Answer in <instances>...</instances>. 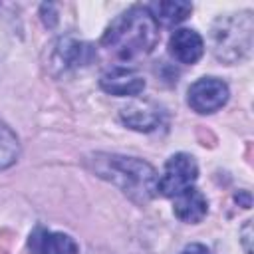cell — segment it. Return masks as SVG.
<instances>
[{
  "instance_id": "30bf717a",
  "label": "cell",
  "mask_w": 254,
  "mask_h": 254,
  "mask_svg": "<svg viewBox=\"0 0 254 254\" xmlns=\"http://www.w3.org/2000/svg\"><path fill=\"white\" fill-rule=\"evenodd\" d=\"M93 56H95V52H93V48L89 44L73 40V38L60 40L56 50H54V62L64 69L87 65L93 60Z\"/></svg>"
},
{
  "instance_id": "277c9868",
  "label": "cell",
  "mask_w": 254,
  "mask_h": 254,
  "mask_svg": "<svg viewBox=\"0 0 254 254\" xmlns=\"http://www.w3.org/2000/svg\"><path fill=\"white\" fill-rule=\"evenodd\" d=\"M198 177L196 161L187 153L173 155L163 169V175L159 177V192L163 196L175 198L183 190L190 189Z\"/></svg>"
},
{
  "instance_id": "6da1fadb",
  "label": "cell",
  "mask_w": 254,
  "mask_h": 254,
  "mask_svg": "<svg viewBox=\"0 0 254 254\" xmlns=\"http://www.w3.org/2000/svg\"><path fill=\"white\" fill-rule=\"evenodd\" d=\"M159 42V26L147 6H131L121 12L105 30L101 46L123 62L143 58Z\"/></svg>"
},
{
  "instance_id": "7c38bea8",
  "label": "cell",
  "mask_w": 254,
  "mask_h": 254,
  "mask_svg": "<svg viewBox=\"0 0 254 254\" xmlns=\"http://www.w3.org/2000/svg\"><path fill=\"white\" fill-rule=\"evenodd\" d=\"M149 14L153 16V20L157 22V26H175L181 24L183 20L189 18V14L192 12V6L189 2H155L147 6Z\"/></svg>"
},
{
  "instance_id": "8992f818",
  "label": "cell",
  "mask_w": 254,
  "mask_h": 254,
  "mask_svg": "<svg viewBox=\"0 0 254 254\" xmlns=\"http://www.w3.org/2000/svg\"><path fill=\"white\" fill-rule=\"evenodd\" d=\"M32 254H77V242L64 232H54L44 226L32 230L28 238Z\"/></svg>"
},
{
  "instance_id": "7a4b0ae2",
  "label": "cell",
  "mask_w": 254,
  "mask_h": 254,
  "mask_svg": "<svg viewBox=\"0 0 254 254\" xmlns=\"http://www.w3.org/2000/svg\"><path fill=\"white\" fill-rule=\"evenodd\" d=\"M89 165L97 177L109 181L139 204H145L159 194V175L143 159L97 153L89 159Z\"/></svg>"
},
{
  "instance_id": "52a82bcc",
  "label": "cell",
  "mask_w": 254,
  "mask_h": 254,
  "mask_svg": "<svg viewBox=\"0 0 254 254\" xmlns=\"http://www.w3.org/2000/svg\"><path fill=\"white\" fill-rule=\"evenodd\" d=\"M99 85L103 91L111 93V95H117V97H135L139 95L143 89H145V79L135 73L133 69H127V67H113V69H107L101 79H99Z\"/></svg>"
},
{
  "instance_id": "4fadbf2b",
  "label": "cell",
  "mask_w": 254,
  "mask_h": 254,
  "mask_svg": "<svg viewBox=\"0 0 254 254\" xmlns=\"http://www.w3.org/2000/svg\"><path fill=\"white\" fill-rule=\"evenodd\" d=\"M18 155H20V143L16 133L6 123L0 121V169L14 165Z\"/></svg>"
},
{
  "instance_id": "8fae6325",
  "label": "cell",
  "mask_w": 254,
  "mask_h": 254,
  "mask_svg": "<svg viewBox=\"0 0 254 254\" xmlns=\"http://www.w3.org/2000/svg\"><path fill=\"white\" fill-rule=\"evenodd\" d=\"M206 210H208V202H206L204 194L200 190H196L194 187H190L175 196L173 212L183 222L196 224L206 216Z\"/></svg>"
},
{
  "instance_id": "9a60e30c",
  "label": "cell",
  "mask_w": 254,
  "mask_h": 254,
  "mask_svg": "<svg viewBox=\"0 0 254 254\" xmlns=\"http://www.w3.org/2000/svg\"><path fill=\"white\" fill-rule=\"evenodd\" d=\"M179 254H210V250L204 246V244H189V246H185Z\"/></svg>"
},
{
  "instance_id": "3957f363",
  "label": "cell",
  "mask_w": 254,
  "mask_h": 254,
  "mask_svg": "<svg viewBox=\"0 0 254 254\" xmlns=\"http://www.w3.org/2000/svg\"><path fill=\"white\" fill-rule=\"evenodd\" d=\"M254 20L250 12L228 14L218 18L210 30L212 54L224 64H238L252 52Z\"/></svg>"
},
{
  "instance_id": "5b68a950",
  "label": "cell",
  "mask_w": 254,
  "mask_h": 254,
  "mask_svg": "<svg viewBox=\"0 0 254 254\" xmlns=\"http://www.w3.org/2000/svg\"><path fill=\"white\" fill-rule=\"evenodd\" d=\"M228 85L218 77H200L189 87V105L196 113H214L228 101Z\"/></svg>"
},
{
  "instance_id": "5bb4252c",
  "label": "cell",
  "mask_w": 254,
  "mask_h": 254,
  "mask_svg": "<svg viewBox=\"0 0 254 254\" xmlns=\"http://www.w3.org/2000/svg\"><path fill=\"white\" fill-rule=\"evenodd\" d=\"M242 244H244V250L246 254H252V246H250V240H252V224L250 220H246V224L242 226Z\"/></svg>"
},
{
  "instance_id": "ba28073f",
  "label": "cell",
  "mask_w": 254,
  "mask_h": 254,
  "mask_svg": "<svg viewBox=\"0 0 254 254\" xmlns=\"http://www.w3.org/2000/svg\"><path fill=\"white\" fill-rule=\"evenodd\" d=\"M163 111L149 99H135L121 109V121L135 131H153L159 127Z\"/></svg>"
},
{
  "instance_id": "9c48e42d",
  "label": "cell",
  "mask_w": 254,
  "mask_h": 254,
  "mask_svg": "<svg viewBox=\"0 0 254 254\" xmlns=\"http://www.w3.org/2000/svg\"><path fill=\"white\" fill-rule=\"evenodd\" d=\"M169 52L181 64H196L204 54V42L196 30L181 28L171 34Z\"/></svg>"
}]
</instances>
